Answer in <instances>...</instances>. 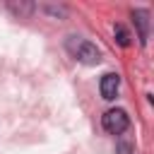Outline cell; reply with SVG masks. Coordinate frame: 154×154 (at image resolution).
Segmentation results:
<instances>
[{"label": "cell", "instance_id": "6da1fadb", "mask_svg": "<svg viewBox=\"0 0 154 154\" xmlns=\"http://www.w3.org/2000/svg\"><path fill=\"white\" fill-rule=\"evenodd\" d=\"M67 51L84 65H96L101 60V51L91 43V41H82L79 36H70L67 41Z\"/></svg>", "mask_w": 154, "mask_h": 154}, {"label": "cell", "instance_id": "7a4b0ae2", "mask_svg": "<svg viewBox=\"0 0 154 154\" xmlns=\"http://www.w3.org/2000/svg\"><path fill=\"white\" fill-rule=\"evenodd\" d=\"M101 125H103V130H106L108 135H123V132L130 128V118H128V113H125L123 108H111V111L103 113Z\"/></svg>", "mask_w": 154, "mask_h": 154}, {"label": "cell", "instance_id": "3957f363", "mask_svg": "<svg viewBox=\"0 0 154 154\" xmlns=\"http://www.w3.org/2000/svg\"><path fill=\"white\" fill-rule=\"evenodd\" d=\"M99 89H101V96H103L106 101H113L116 94H118V89H120V75H116V72H106V75L101 77Z\"/></svg>", "mask_w": 154, "mask_h": 154}, {"label": "cell", "instance_id": "277c9868", "mask_svg": "<svg viewBox=\"0 0 154 154\" xmlns=\"http://www.w3.org/2000/svg\"><path fill=\"white\" fill-rule=\"evenodd\" d=\"M132 19H135V26H137V38L144 46L147 38H149V12L147 10H135L132 12Z\"/></svg>", "mask_w": 154, "mask_h": 154}, {"label": "cell", "instance_id": "5b68a950", "mask_svg": "<svg viewBox=\"0 0 154 154\" xmlns=\"http://www.w3.org/2000/svg\"><path fill=\"white\" fill-rule=\"evenodd\" d=\"M113 31H116V41H118L123 48H125V46H130V34H128V29H125L123 24H116V29H113Z\"/></svg>", "mask_w": 154, "mask_h": 154}, {"label": "cell", "instance_id": "8992f818", "mask_svg": "<svg viewBox=\"0 0 154 154\" xmlns=\"http://www.w3.org/2000/svg\"><path fill=\"white\" fill-rule=\"evenodd\" d=\"M116 154H135V149H132L130 142H123V140H120V142L116 144Z\"/></svg>", "mask_w": 154, "mask_h": 154}]
</instances>
